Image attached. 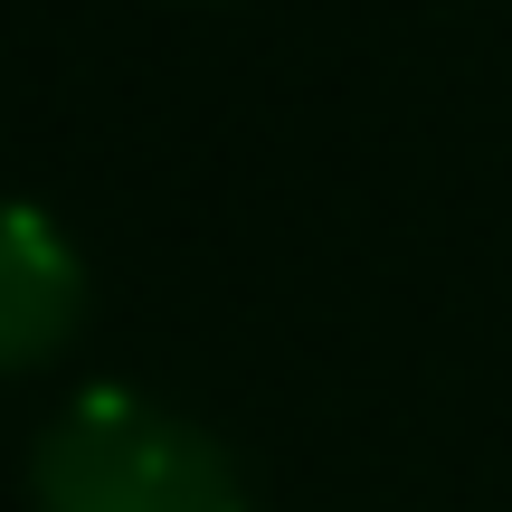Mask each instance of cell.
<instances>
[{
  "label": "cell",
  "mask_w": 512,
  "mask_h": 512,
  "mask_svg": "<svg viewBox=\"0 0 512 512\" xmlns=\"http://www.w3.org/2000/svg\"><path fill=\"white\" fill-rule=\"evenodd\" d=\"M86 323V256L48 209L0 200V380L57 361Z\"/></svg>",
  "instance_id": "obj_2"
},
{
  "label": "cell",
  "mask_w": 512,
  "mask_h": 512,
  "mask_svg": "<svg viewBox=\"0 0 512 512\" xmlns=\"http://www.w3.org/2000/svg\"><path fill=\"white\" fill-rule=\"evenodd\" d=\"M38 512H247L238 456L143 389H86L29 446Z\"/></svg>",
  "instance_id": "obj_1"
}]
</instances>
